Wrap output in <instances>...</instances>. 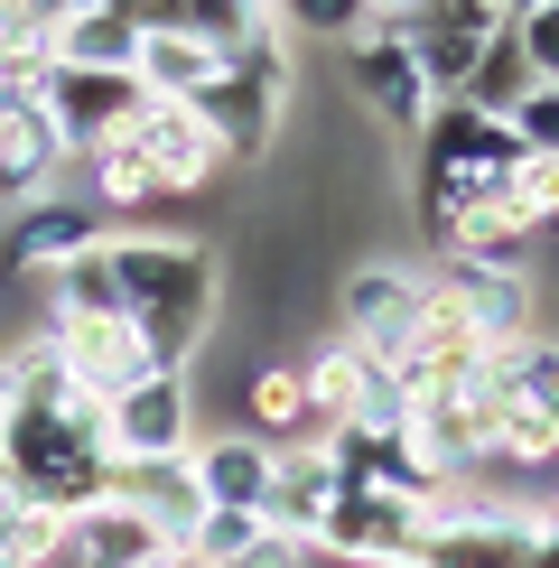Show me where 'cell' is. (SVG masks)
<instances>
[{"label": "cell", "instance_id": "obj_3", "mask_svg": "<svg viewBox=\"0 0 559 568\" xmlns=\"http://www.w3.org/2000/svg\"><path fill=\"white\" fill-rule=\"evenodd\" d=\"M522 169V131L485 122L466 103H438L429 131L410 140V186H419V233L457 215H504V186Z\"/></svg>", "mask_w": 559, "mask_h": 568}, {"label": "cell", "instance_id": "obj_26", "mask_svg": "<svg viewBox=\"0 0 559 568\" xmlns=\"http://www.w3.org/2000/svg\"><path fill=\"white\" fill-rule=\"evenodd\" d=\"M504 215L522 233H559V159L522 150V169H512V186H504Z\"/></svg>", "mask_w": 559, "mask_h": 568}, {"label": "cell", "instance_id": "obj_11", "mask_svg": "<svg viewBox=\"0 0 559 568\" xmlns=\"http://www.w3.org/2000/svg\"><path fill=\"white\" fill-rule=\"evenodd\" d=\"M308 559H336V568H410L419 559V523L410 504H383V494H336L326 523L308 540Z\"/></svg>", "mask_w": 559, "mask_h": 568}, {"label": "cell", "instance_id": "obj_20", "mask_svg": "<svg viewBox=\"0 0 559 568\" xmlns=\"http://www.w3.org/2000/svg\"><path fill=\"white\" fill-rule=\"evenodd\" d=\"M112 504H131L159 550H186L196 523H205V494H196V476H186V457H169V466H112Z\"/></svg>", "mask_w": 559, "mask_h": 568}, {"label": "cell", "instance_id": "obj_23", "mask_svg": "<svg viewBox=\"0 0 559 568\" xmlns=\"http://www.w3.org/2000/svg\"><path fill=\"white\" fill-rule=\"evenodd\" d=\"M243 410H252V438H262V447H317L308 383H298V354H271V364H252Z\"/></svg>", "mask_w": 559, "mask_h": 568}, {"label": "cell", "instance_id": "obj_9", "mask_svg": "<svg viewBox=\"0 0 559 568\" xmlns=\"http://www.w3.org/2000/svg\"><path fill=\"white\" fill-rule=\"evenodd\" d=\"M419 326V262H392V252H364L355 271L336 280V336L364 345V354H402Z\"/></svg>", "mask_w": 559, "mask_h": 568}, {"label": "cell", "instance_id": "obj_33", "mask_svg": "<svg viewBox=\"0 0 559 568\" xmlns=\"http://www.w3.org/2000/svg\"><path fill=\"white\" fill-rule=\"evenodd\" d=\"M0 429H10V392H0Z\"/></svg>", "mask_w": 559, "mask_h": 568}, {"label": "cell", "instance_id": "obj_1", "mask_svg": "<svg viewBox=\"0 0 559 568\" xmlns=\"http://www.w3.org/2000/svg\"><path fill=\"white\" fill-rule=\"evenodd\" d=\"M112 290L150 345V373H196V354L224 326V252L196 233H112Z\"/></svg>", "mask_w": 559, "mask_h": 568}, {"label": "cell", "instance_id": "obj_27", "mask_svg": "<svg viewBox=\"0 0 559 568\" xmlns=\"http://www.w3.org/2000/svg\"><path fill=\"white\" fill-rule=\"evenodd\" d=\"M280 19V38H336V47H355L364 38V0H289V10H271Z\"/></svg>", "mask_w": 559, "mask_h": 568}, {"label": "cell", "instance_id": "obj_24", "mask_svg": "<svg viewBox=\"0 0 559 568\" xmlns=\"http://www.w3.org/2000/svg\"><path fill=\"white\" fill-rule=\"evenodd\" d=\"M84 178H93V205H103V215H140V205H169V186H159V169L131 150V131H122V140H103V150L84 159Z\"/></svg>", "mask_w": 559, "mask_h": 568}, {"label": "cell", "instance_id": "obj_29", "mask_svg": "<svg viewBox=\"0 0 559 568\" xmlns=\"http://www.w3.org/2000/svg\"><path fill=\"white\" fill-rule=\"evenodd\" d=\"M512 131H522V150L531 159H559V84H541L522 112H512Z\"/></svg>", "mask_w": 559, "mask_h": 568}, {"label": "cell", "instance_id": "obj_12", "mask_svg": "<svg viewBox=\"0 0 559 568\" xmlns=\"http://www.w3.org/2000/svg\"><path fill=\"white\" fill-rule=\"evenodd\" d=\"M289 103H298V93H280V84H262V75H233V65H224V75L205 84L186 112H196V122L215 131L224 169H252V159H271V140H280V122H289Z\"/></svg>", "mask_w": 559, "mask_h": 568}, {"label": "cell", "instance_id": "obj_15", "mask_svg": "<svg viewBox=\"0 0 559 568\" xmlns=\"http://www.w3.org/2000/svg\"><path fill=\"white\" fill-rule=\"evenodd\" d=\"M131 150L159 169V186H169V196H205V186L224 178V150H215V131H205L186 103H140V122H131Z\"/></svg>", "mask_w": 559, "mask_h": 568}, {"label": "cell", "instance_id": "obj_14", "mask_svg": "<svg viewBox=\"0 0 559 568\" xmlns=\"http://www.w3.org/2000/svg\"><path fill=\"white\" fill-rule=\"evenodd\" d=\"M103 243V205L93 196H38V205H19L10 233H0V271H57V262H75V252Z\"/></svg>", "mask_w": 559, "mask_h": 568}, {"label": "cell", "instance_id": "obj_25", "mask_svg": "<svg viewBox=\"0 0 559 568\" xmlns=\"http://www.w3.org/2000/svg\"><path fill=\"white\" fill-rule=\"evenodd\" d=\"M531 93H541V84H531L522 47H512V29H504V38L476 57V75H466V93H457V103H466V112H485V122H512V112H522Z\"/></svg>", "mask_w": 559, "mask_h": 568}, {"label": "cell", "instance_id": "obj_6", "mask_svg": "<svg viewBox=\"0 0 559 568\" xmlns=\"http://www.w3.org/2000/svg\"><path fill=\"white\" fill-rule=\"evenodd\" d=\"M512 29L504 0H419V10L402 19V47L419 65V84H429V103H457L466 75H476V57Z\"/></svg>", "mask_w": 559, "mask_h": 568}, {"label": "cell", "instance_id": "obj_13", "mask_svg": "<svg viewBox=\"0 0 559 568\" xmlns=\"http://www.w3.org/2000/svg\"><path fill=\"white\" fill-rule=\"evenodd\" d=\"M38 336L65 354V373H75L84 400H112V392L150 383V345H140L131 317H65V326H38Z\"/></svg>", "mask_w": 559, "mask_h": 568}, {"label": "cell", "instance_id": "obj_18", "mask_svg": "<svg viewBox=\"0 0 559 568\" xmlns=\"http://www.w3.org/2000/svg\"><path fill=\"white\" fill-rule=\"evenodd\" d=\"M541 504H495L485 523H466L448 540H429L410 568H531V550H541Z\"/></svg>", "mask_w": 559, "mask_h": 568}, {"label": "cell", "instance_id": "obj_4", "mask_svg": "<svg viewBox=\"0 0 559 568\" xmlns=\"http://www.w3.org/2000/svg\"><path fill=\"white\" fill-rule=\"evenodd\" d=\"M298 383H308L317 438H336V429L402 438L410 429V400H402V383H392V364H383V354H364V345H345V336H326L317 354H298Z\"/></svg>", "mask_w": 559, "mask_h": 568}, {"label": "cell", "instance_id": "obj_16", "mask_svg": "<svg viewBox=\"0 0 559 568\" xmlns=\"http://www.w3.org/2000/svg\"><path fill=\"white\" fill-rule=\"evenodd\" d=\"M271 466H280V447H262L252 429H224V438H196V447H186V476H196L205 513H262Z\"/></svg>", "mask_w": 559, "mask_h": 568}, {"label": "cell", "instance_id": "obj_5", "mask_svg": "<svg viewBox=\"0 0 559 568\" xmlns=\"http://www.w3.org/2000/svg\"><path fill=\"white\" fill-rule=\"evenodd\" d=\"M402 19L410 10H373L364 19V38L355 47H336V65H345V93H355V112L383 140H419L429 131V84H419V65H410V47H402Z\"/></svg>", "mask_w": 559, "mask_h": 568}, {"label": "cell", "instance_id": "obj_7", "mask_svg": "<svg viewBox=\"0 0 559 568\" xmlns=\"http://www.w3.org/2000/svg\"><path fill=\"white\" fill-rule=\"evenodd\" d=\"M140 103H150L140 75H93V65H47V84H38V112H47V131H57L65 169L93 159L103 140H122L140 122Z\"/></svg>", "mask_w": 559, "mask_h": 568}, {"label": "cell", "instance_id": "obj_8", "mask_svg": "<svg viewBox=\"0 0 559 568\" xmlns=\"http://www.w3.org/2000/svg\"><path fill=\"white\" fill-rule=\"evenodd\" d=\"M196 447V392L186 373H150V383L103 400V457L112 466H169Z\"/></svg>", "mask_w": 559, "mask_h": 568}, {"label": "cell", "instance_id": "obj_30", "mask_svg": "<svg viewBox=\"0 0 559 568\" xmlns=\"http://www.w3.org/2000/svg\"><path fill=\"white\" fill-rule=\"evenodd\" d=\"M224 568H308V550H298V540H280V531H252Z\"/></svg>", "mask_w": 559, "mask_h": 568}, {"label": "cell", "instance_id": "obj_17", "mask_svg": "<svg viewBox=\"0 0 559 568\" xmlns=\"http://www.w3.org/2000/svg\"><path fill=\"white\" fill-rule=\"evenodd\" d=\"M57 178H65V150H57V131H47L38 93L0 84V196L38 205V196H57Z\"/></svg>", "mask_w": 559, "mask_h": 568}, {"label": "cell", "instance_id": "obj_31", "mask_svg": "<svg viewBox=\"0 0 559 568\" xmlns=\"http://www.w3.org/2000/svg\"><path fill=\"white\" fill-rule=\"evenodd\" d=\"M10 47H19V10H0V75H10Z\"/></svg>", "mask_w": 559, "mask_h": 568}, {"label": "cell", "instance_id": "obj_21", "mask_svg": "<svg viewBox=\"0 0 559 568\" xmlns=\"http://www.w3.org/2000/svg\"><path fill=\"white\" fill-rule=\"evenodd\" d=\"M336 494H345V485H336V466H326V447H280L271 494H262V531H280V540H298V550H308Z\"/></svg>", "mask_w": 559, "mask_h": 568}, {"label": "cell", "instance_id": "obj_32", "mask_svg": "<svg viewBox=\"0 0 559 568\" xmlns=\"http://www.w3.org/2000/svg\"><path fill=\"white\" fill-rule=\"evenodd\" d=\"M150 568H196V559H186V550H159V559H150Z\"/></svg>", "mask_w": 559, "mask_h": 568}, {"label": "cell", "instance_id": "obj_2", "mask_svg": "<svg viewBox=\"0 0 559 568\" xmlns=\"http://www.w3.org/2000/svg\"><path fill=\"white\" fill-rule=\"evenodd\" d=\"M0 494L29 513H84L112 504V457H103V400L75 410H10L0 429Z\"/></svg>", "mask_w": 559, "mask_h": 568}, {"label": "cell", "instance_id": "obj_22", "mask_svg": "<svg viewBox=\"0 0 559 568\" xmlns=\"http://www.w3.org/2000/svg\"><path fill=\"white\" fill-rule=\"evenodd\" d=\"M159 540L131 504H84L65 513V540H57V568H150Z\"/></svg>", "mask_w": 559, "mask_h": 568}, {"label": "cell", "instance_id": "obj_34", "mask_svg": "<svg viewBox=\"0 0 559 568\" xmlns=\"http://www.w3.org/2000/svg\"><path fill=\"white\" fill-rule=\"evenodd\" d=\"M550 513H559V504H550Z\"/></svg>", "mask_w": 559, "mask_h": 568}, {"label": "cell", "instance_id": "obj_19", "mask_svg": "<svg viewBox=\"0 0 559 568\" xmlns=\"http://www.w3.org/2000/svg\"><path fill=\"white\" fill-rule=\"evenodd\" d=\"M57 65L140 75V19H131V0H57Z\"/></svg>", "mask_w": 559, "mask_h": 568}, {"label": "cell", "instance_id": "obj_28", "mask_svg": "<svg viewBox=\"0 0 559 568\" xmlns=\"http://www.w3.org/2000/svg\"><path fill=\"white\" fill-rule=\"evenodd\" d=\"M512 47H522L531 84H559V0H522L512 10Z\"/></svg>", "mask_w": 559, "mask_h": 568}, {"label": "cell", "instance_id": "obj_10", "mask_svg": "<svg viewBox=\"0 0 559 568\" xmlns=\"http://www.w3.org/2000/svg\"><path fill=\"white\" fill-rule=\"evenodd\" d=\"M419 280H429V290L457 307V326H466V336H476L485 354L531 336V307H541V290H531L522 271H485V262H419Z\"/></svg>", "mask_w": 559, "mask_h": 568}]
</instances>
